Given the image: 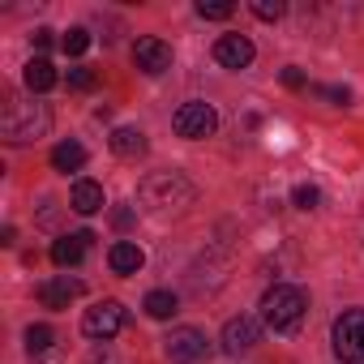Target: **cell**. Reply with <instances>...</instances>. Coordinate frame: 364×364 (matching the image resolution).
<instances>
[{
	"label": "cell",
	"instance_id": "cell-17",
	"mask_svg": "<svg viewBox=\"0 0 364 364\" xmlns=\"http://www.w3.org/2000/svg\"><path fill=\"white\" fill-rule=\"evenodd\" d=\"M52 167H56V171H82V167H86V146L73 141V137L60 141V146L52 150Z\"/></svg>",
	"mask_w": 364,
	"mask_h": 364
},
{
	"label": "cell",
	"instance_id": "cell-2",
	"mask_svg": "<svg viewBox=\"0 0 364 364\" xmlns=\"http://www.w3.org/2000/svg\"><path fill=\"white\" fill-rule=\"evenodd\" d=\"M304 313H309V296H304L300 287H291V283H274V287L262 296V321H266L274 334L300 330Z\"/></svg>",
	"mask_w": 364,
	"mask_h": 364
},
{
	"label": "cell",
	"instance_id": "cell-6",
	"mask_svg": "<svg viewBox=\"0 0 364 364\" xmlns=\"http://www.w3.org/2000/svg\"><path fill=\"white\" fill-rule=\"evenodd\" d=\"M124 321H129V313H124V304L120 300H99V304H90L86 309V317H82V330H86V338H116L120 330H124Z\"/></svg>",
	"mask_w": 364,
	"mask_h": 364
},
{
	"label": "cell",
	"instance_id": "cell-1",
	"mask_svg": "<svg viewBox=\"0 0 364 364\" xmlns=\"http://www.w3.org/2000/svg\"><path fill=\"white\" fill-rule=\"evenodd\" d=\"M52 129V112L48 103H35V99H22V95H9L5 99V112H0V133L5 141L22 146V141H35Z\"/></svg>",
	"mask_w": 364,
	"mask_h": 364
},
{
	"label": "cell",
	"instance_id": "cell-5",
	"mask_svg": "<svg viewBox=\"0 0 364 364\" xmlns=\"http://www.w3.org/2000/svg\"><path fill=\"white\" fill-rule=\"evenodd\" d=\"M163 351L171 364H202L210 355V338L198 330V326H176L167 338H163Z\"/></svg>",
	"mask_w": 364,
	"mask_h": 364
},
{
	"label": "cell",
	"instance_id": "cell-22",
	"mask_svg": "<svg viewBox=\"0 0 364 364\" xmlns=\"http://www.w3.org/2000/svg\"><path fill=\"white\" fill-rule=\"evenodd\" d=\"M95 86H99L95 69H82V65H77V69H69V90H82V95H86V90H95Z\"/></svg>",
	"mask_w": 364,
	"mask_h": 364
},
{
	"label": "cell",
	"instance_id": "cell-21",
	"mask_svg": "<svg viewBox=\"0 0 364 364\" xmlns=\"http://www.w3.org/2000/svg\"><path fill=\"white\" fill-rule=\"evenodd\" d=\"M198 14H202V18H215V22H223V18H232V14H236V5H228V0H202V5H198Z\"/></svg>",
	"mask_w": 364,
	"mask_h": 364
},
{
	"label": "cell",
	"instance_id": "cell-18",
	"mask_svg": "<svg viewBox=\"0 0 364 364\" xmlns=\"http://www.w3.org/2000/svg\"><path fill=\"white\" fill-rule=\"evenodd\" d=\"M141 309H146V313H150V317H154V321H167V317H171V313H176V309H180V300H176V296H171V291H150V296H146V304H141Z\"/></svg>",
	"mask_w": 364,
	"mask_h": 364
},
{
	"label": "cell",
	"instance_id": "cell-24",
	"mask_svg": "<svg viewBox=\"0 0 364 364\" xmlns=\"http://www.w3.org/2000/svg\"><path fill=\"white\" fill-rule=\"evenodd\" d=\"M291 202H296L300 210H313V206L321 202V189H317V185H296V193H291Z\"/></svg>",
	"mask_w": 364,
	"mask_h": 364
},
{
	"label": "cell",
	"instance_id": "cell-20",
	"mask_svg": "<svg viewBox=\"0 0 364 364\" xmlns=\"http://www.w3.org/2000/svg\"><path fill=\"white\" fill-rule=\"evenodd\" d=\"M253 18H262V22H279L283 18V0H253Z\"/></svg>",
	"mask_w": 364,
	"mask_h": 364
},
{
	"label": "cell",
	"instance_id": "cell-8",
	"mask_svg": "<svg viewBox=\"0 0 364 364\" xmlns=\"http://www.w3.org/2000/svg\"><path fill=\"white\" fill-rule=\"evenodd\" d=\"M257 343H262L257 317H232V321L223 326V351H228V355H249Z\"/></svg>",
	"mask_w": 364,
	"mask_h": 364
},
{
	"label": "cell",
	"instance_id": "cell-3",
	"mask_svg": "<svg viewBox=\"0 0 364 364\" xmlns=\"http://www.w3.org/2000/svg\"><path fill=\"white\" fill-rule=\"evenodd\" d=\"M141 202L150 210H180L193 202V185L180 171H154L141 180Z\"/></svg>",
	"mask_w": 364,
	"mask_h": 364
},
{
	"label": "cell",
	"instance_id": "cell-14",
	"mask_svg": "<svg viewBox=\"0 0 364 364\" xmlns=\"http://www.w3.org/2000/svg\"><path fill=\"white\" fill-rule=\"evenodd\" d=\"M22 82H26V90H31V95H48V90L60 82V73L52 69V60H48V56H35V60L26 65Z\"/></svg>",
	"mask_w": 364,
	"mask_h": 364
},
{
	"label": "cell",
	"instance_id": "cell-13",
	"mask_svg": "<svg viewBox=\"0 0 364 364\" xmlns=\"http://www.w3.org/2000/svg\"><path fill=\"white\" fill-rule=\"evenodd\" d=\"M107 266H112L116 274H137V270L146 266V253H141L133 240H116V245L107 249Z\"/></svg>",
	"mask_w": 364,
	"mask_h": 364
},
{
	"label": "cell",
	"instance_id": "cell-25",
	"mask_svg": "<svg viewBox=\"0 0 364 364\" xmlns=\"http://www.w3.org/2000/svg\"><path fill=\"white\" fill-rule=\"evenodd\" d=\"M283 86L287 90H304V73L300 69H283Z\"/></svg>",
	"mask_w": 364,
	"mask_h": 364
},
{
	"label": "cell",
	"instance_id": "cell-4",
	"mask_svg": "<svg viewBox=\"0 0 364 364\" xmlns=\"http://www.w3.org/2000/svg\"><path fill=\"white\" fill-rule=\"evenodd\" d=\"M330 343L343 364H364V309H347L343 317H334Z\"/></svg>",
	"mask_w": 364,
	"mask_h": 364
},
{
	"label": "cell",
	"instance_id": "cell-15",
	"mask_svg": "<svg viewBox=\"0 0 364 364\" xmlns=\"http://www.w3.org/2000/svg\"><path fill=\"white\" fill-rule=\"evenodd\" d=\"M112 150L120 154V159H141L146 154V133L141 129H129V124H120V129H112Z\"/></svg>",
	"mask_w": 364,
	"mask_h": 364
},
{
	"label": "cell",
	"instance_id": "cell-9",
	"mask_svg": "<svg viewBox=\"0 0 364 364\" xmlns=\"http://www.w3.org/2000/svg\"><path fill=\"white\" fill-rule=\"evenodd\" d=\"M133 60H137V69H141V73L159 77V73H167V69H171V48H167L163 39L146 35V39H137V43H133Z\"/></svg>",
	"mask_w": 364,
	"mask_h": 364
},
{
	"label": "cell",
	"instance_id": "cell-16",
	"mask_svg": "<svg viewBox=\"0 0 364 364\" xmlns=\"http://www.w3.org/2000/svg\"><path fill=\"white\" fill-rule=\"evenodd\" d=\"M73 210L77 215H99L103 210V185H95V180H77V185H73Z\"/></svg>",
	"mask_w": 364,
	"mask_h": 364
},
{
	"label": "cell",
	"instance_id": "cell-11",
	"mask_svg": "<svg viewBox=\"0 0 364 364\" xmlns=\"http://www.w3.org/2000/svg\"><path fill=\"white\" fill-rule=\"evenodd\" d=\"M77 296H82V283L69 279V274H56V279H43L39 283V300L48 309H69V300H77Z\"/></svg>",
	"mask_w": 364,
	"mask_h": 364
},
{
	"label": "cell",
	"instance_id": "cell-26",
	"mask_svg": "<svg viewBox=\"0 0 364 364\" xmlns=\"http://www.w3.org/2000/svg\"><path fill=\"white\" fill-rule=\"evenodd\" d=\"M321 95H326V99H334V103H347V99H351V95H347V90H343V86H326V90H321Z\"/></svg>",
	"mask_w": 364,
	"mask_h": 364
},
{
	"label": "cell",
	"instance_id": "cell-10",
	"mask_svg": "<svg viewBox=\"0 0 364 364\" xmlns=\"http://www.w3.org/2000/svg\"><path fill=\"white\" fill-rule=\"evenodd\" d=\"M253 39H245V35H223L219 43H215V60L223 65V69H249L253 65Z\"/></svg>",
	"mask_w": 364,
	"mask_h": 364
},
{
	"label": "cell",
	"instance_id": "cell-19",
	"mask_svg": "<svg viewBox=\"0 0 364 364\" xmlns=\"http://www.w3.org/2000/svg\"><path fill=\"white\" fill-rule=\"evenodd\" d=\"M52 343H56V330H52V326H43V321H39V326H31V330H26V351H31V355H43Z\"/></svg>",
	"mask_w": 364,
	"mask_h": 364
},
{
	"label": "cell",
	"instance_id": "cell-27",
	"mask_svg": "<svg viewBox=\"0 0 364 364\" xmlns=\"http://www.w3.org/2000/svg\"><path fill=\"white\" fill-rule=\"evenodd\" d=\"M112 223H116V228H129V223H133V210H124V206L112 210Z\"/></svg>",
	"mask_w": 364,
	"mask_h": 364
},
{
	"label": "cell",
	"instance_id": "cell-23",
	"mask_svg": "<svg viewBox=\"0 0 364 364\" xmlns=\"http://www.w3.org/2000/svg\"><path fill=\"white\" fill-rule=\"evenodd\" d=\"M86 48H90V31H82V26H73V31L65 35V52H69V56H82Z\"/></svg>",
	"mask_w": 364,
	"mask_h": 364
},
{
	"label": "cell",
	"instance_id": "cell-12",
	"mask_svg": "<svg viewBox=\"0 0 364 364\" xmlns=\"http://www.w3.org/2000/svg\"><path fill=\"white\" fill-rule=\"evenodd\" d=\"M86 245H90V232L60 236V240H52V262H56L60 270H73V266H82V257H86Z\"/></svg>",
	"mask_w": 364,
	"mask_h": 364
},
{
	"label": "cell",
	"instance_id": "cell-7",
	"mask_svg": "<svg viewBox=\"0 0 364 364\" xmlns=\"http://www.w3.org/2000/svg\"><path fill=\"white\" fill-rule=\"evenodd\" d=\"M171 129L180 133V137H189V141H198V137H210L215 129H219V116H215V107L210 103H180L176 107V116H171Z\"/></svg>",
	"mask_w": 364,
	"mask_h": 364
}]
</instances>
